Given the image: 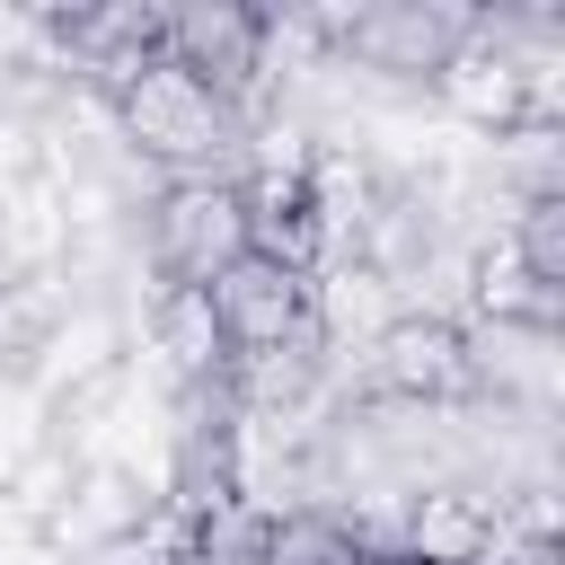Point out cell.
I'll use <instances>...</instances> for the list:
<instances>
[{
	"mask_svg": "<svg viewBox=\"0 0 565 565\" xmlns=\"http://www.w3.org/2000/svg\"><path fill=\"white\" fill-rule=\"evenodd\" d=\"M115 132L132 159L168 168V185H247V159H256L247 115L159 53L115 88Z\"/></svg>",
	"mask_w": 565,
	"mask_h": 565,
	"instance_id": "1",
	"label": "cell"
},
{
	"mask_svg": "<svg viewBox=\"0 0 565 565\" xmlns=\"http://www.w3.org/2000/svg\"><path fill=\"white\" fill-rule=\"evenodd\" d=\"M477 35L468 0H380L335 18V71H380V79H441Z\"/></svg>",
	"mask_w": 565,
	"mask_h": 565,
	"instance_id": "2",
	"label": "cell"
},
{
	"mask_svg": "<svg viewBox=\"0 0 565 565\" xmlns=\"http://www.w3.org/2000/svg\"><path fill=\"white\" fill-rule=\"evenodd\" d=\"M159 62L194 71L212 97H230L247 115V97L265 88V18L238 9V0H185V9H159Z\"/></svg>",
	"mask_w": 565,
	"mask_h": 565,
	"instance_id": "3",
	"label": "cell"
},
{
	"mask_svg": "<svg viewBox=\"0 0 565 565\" xmlns=\"http://www.w3.org/2000/svg\"><path fill=\"white\" fill-rule=\"evenodd\" d=\"M150 256L168 291H203L221 265L247 256V194L238 185H159L150 203Z\"/></svg>",
	"mask_w": 565,
	"mask_h": 565,
	"instance_id": "4",
	"label": "cell"
},
{
	"mask_svg": "<svg viewBox=\"0 0 565 565\" xmlns=\"http://www.w3.org/2000/svg\"><path fill=\"white\" fill-rule=\"evenodd\" d=\"M203 309H212L230 362H265V353H282L309 327V274H291V265H274V256L247 247L238 265H221L203 282Z\"/></svg>",
	"mask_w": 565,
	"mask_h": 565,
	"instance_id": "5",
	"label": "cell"
},
{
	"mask_svg": "<svg viewBox=\"0 0 565 565\" xmlns=\"http://www.w3.org/2000/svg\"><path fill=\"white\" fill-rule=\"evenodd\" d=\"M362 380H371V397H397V406H459L468 397L459 318H388L362 344Z\"/></svg>",
	"mask_w": 565,
	"mask_h": 565,
	"instance_id": "6",
	"label": "cell"
},
{
	"mask_svg": "<svg viewBox=\"0 0 565 565\" xmlns=\"http://www.w3.org/2000/svg\"><path fill=\"white\" fill-rule=\"evenodd\" d=\"M159 353H168V371H177L185 388H212V380L230 371V344H221L203 291H168V300H159Z\"/></svg>",
	"mask_w": 565,
	"mask_h": 565,
	"instance_id": "7",
	"label": "cell"
},
{
	"mask_svg": "<svg viewBox=\"0 0 565 565\" xmlns=\"http://www.w3.org/2000/svg\"><path fill=\"white\" fill-rule=\"evenodd\" d=\"M503 265H521L530 282L565 291V194H521V203H512V238H503Z\"/></svg>",
	"mask_w": 565,
	"mask_h": 565,
	"instance_id": "8",
	"label": "cell"
},
{
	"mask_svg": "<svg viewBox=\"0 0 565 565\" xmlns=\"http://www.w3.org/2000/svg\"><path fill=\"white\" fill-rule=\"evenodd\" d=\"M468 565H565V547H556V530H530V521H512V512H494Z\"/></svg>",
	"mask_w": 565,
	"mask_h": 565,
	"instance_id": "9",
	"label": "cell"
}]
</instances>
